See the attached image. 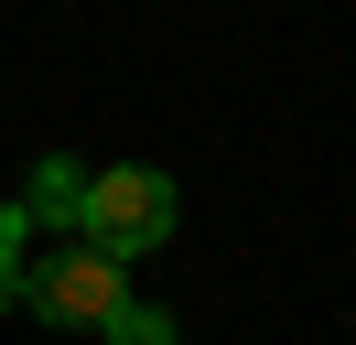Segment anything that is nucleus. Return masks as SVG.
<instances>
[{"label":"nucleus","instance_id":"obj_1","mask_svg":"<svg viewBox=\"0 0 356 345\" xmlns=\"http://www.w3.org/2000/svg\"><path fill=\"white\" fill-rule=\"evenodd\" d=\"M173 216H184V194H173V172L162 162H108V172H87V216H76V237H87L97 259H152L162 237H173Z\"/></svg>","mask_w":356,"mask_h":345},{"label":"nucleus","instance_id":"obj_3","mask_svg":"<svg viewBox=\"0 0 356 345\" xmlns=\"http://www.w3.org/2000/svg\"><path fill=\"white\" fill-rule=\"evenodd\" d=\"M76 216H87V162H76V151H44V162H33V184H22V227L76 237Z\"/></svg>","mask_w":356,"mask_h":345},{"label":"nucleus","instance_id":"obj_2","mask_svg":"<svg viewBox=\"0 0 356 345\" xmlns=\"http://www.w3.org/2000/svg\"><path fill=\"white\" fill-rule=\"evenodd\" d=\"M22 302H33L44 323H65V335H97V323L130 302V270H119V259H97L87 237H65L54 259H33V270H22Z\"/></svg>","mask_w":356,"mask_h":345},{"label":"nucleus","instance_id":"obj_4","mask_svg":"<svg viewBox=\"0 0 356 345\" xmlns=\"http://www.w3.org/2000/svg\"><path fill=\"white\" fill-rule=\"evenodd\" d=\"M97 335H108V345H173V313H152V302H119Z\"/></svg>","mask_w":356,"mask_h":345},{"label":"nucleus","instance_id":"obj_5","mask_svg":"<svg viewBox=\"0 0 356 345\" xmlns=\"http://www.w3.org/2000/svg\"><path fill=\"white\" fill-rule=\"evenodd\" d=\"M11 302H22V270H11V259H0V313H11Z\"/></svg>","mask_w":356,"mask_h":345}]
</instances>
